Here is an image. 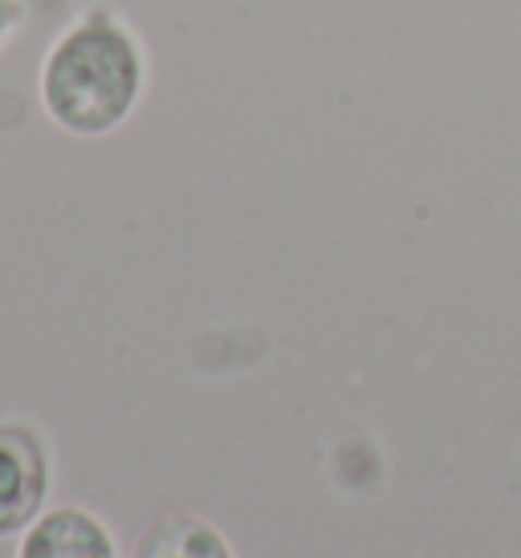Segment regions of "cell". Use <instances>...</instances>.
<instances>
[{"mask_svg": "<svg viewBox=\"0 0 521 558\" xmlns=\"http://www.w3.org/2000/svg\"><path fill=\"white\" fill-rule=\"evenodd\" d=\"M21 558H114L102 522L86 510H53L25 538Z\"/></svg>", "mask_w": 521, "mask_h": 558, "instance_id": "3", "label": "cell"}, {"mask_svg": "<svg viewBox=\"0 0 521 558\" xmlns=\"http://www.w3.org/2000/svg\"><path fill=\"white\" fill-rule=\"evenodd\" d=\"M21 21H25V4L21 0H0V49L9 46V37L21 29Z\"/></svg>", "mask_w": 521, "mask_h": 558, "instance_id": "5", "label": "cell"}, {"mask_svg": "<svg viewBox=\"0 0 521 558\" xmlns=\"http://www.w3.org/2000/svg\"><path fill=\"white\" fill-rule=\"evenodd\" d=\"M49 489V457L25 424H0V534H16L41 510Z\"/></svg>", "mask_w": 521, "mask_h": 558, "instance_id": "2", "label": "cell"}, {"mask_svg": "<svg viewBox=\"0 0 521 558\" xmlns=\"http://www.w3.org/2000/svg\"><path fill=\"white\" fill-rule=\"evenodd\" d=\"M135 558H229V546L213 526L171 513L159 518L135 546Z\"/></svg>", "mask_w": 521, "mask_h": 558, "instance_id": "4", "label": "cell"}, {"mask_svg": "<svg viewBox=\"0 0 521 558\" xmlns=\"http://www.w3.org/2000/svg\"><path fill=\"white\" fill-rule=\"evenodd\" d=\"M147 90V49L102 4L74 16L46 49L37 74L41 107L65 135L98 140L131 119Z\"/></svg>", "mask_w": 521, "mask_h": 558, "instance_id": "1", "label": "cell"}]
</instances>
